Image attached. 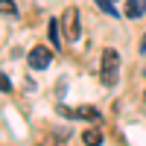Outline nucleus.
Segmentation results:
<instances>
[{
	"label": "nucleus",
	"instance_id": "nucleus-1",
	"mask_svg": "<svg viewBox=\"0 0 146 146\" xmlns=\"http://www.w3.org/2000/svg\"><path fill=\"white\" fill-rule=\"evenodd\" d=\"M117 70H120V56L114 47H105L102 50V70H100V79L105 88H114L117 85Z\"/></svg>",
	"mask_w": 146,
	"mask_h": 146
},
{
	"label": "nucleus",
	"instance_id": "nucleus-2",
	"mask_svg": "<svg viewBox=\"0 0 146 146\" xmlns=\"http://www.w3.org/2000/svg\"><path fill=\"white\" fill-rule=\"evenodd\" d=\"M62 117H67V120H91V123H100V111L96 108H91V105H85V108H67V105H58L56 108Z\"/></svg>",
	"mask_w": 146,
	"mask_h": 146
},
{
	"label": "nucleus",
	"instance_id": "nucleus-3",
	"mask_svg": "<svg viewBox=\"0 0 146 146\" xmlns=\"http://www.w3.org/2000/svg\"><path fill=\"white\" fill-rule=\"evenodd\" d=\"M27 58H29V67H32V70H44V67H50L53 53L47 50V47H32Z\"/></svg>",
	"mask_w": 146,
	"mask_h": 146
},
{
	"label": "nucleus",
	"instance_id": "nucleus-4",
	"mask_svg": "<svg viewBox=\"0 0 146 146\" xmlns=\"http://www.w3.org/2000/svg\"><path fill=\"white\" fill-rule=\"evenodd\" d=\"M64 35H67L70 41L79 38V12L76 9H67L64 12Z\"/></svg>",
	"mask_w": 146,
	"mask_h": 146
},
{
	"label": "nucleus",
	"instance_id": "nucleus-5",
	"mask_svg": "<svg viewBox=\"0 0 146 146\" xmlns=\"http://www.w3.org/2000/svg\"><path fill=\"white\" fill-rule=\"evenodd\" d=\"M123 12H126V18H131V21L143 18V15H146V0H129Z\"/></svg>",
	"mask_w": 146,
	"mask_h": 146
},
{
	"label": "nucleus",
	"instance_id": "nucleus-6",
	"mask_svg": "<svg viewBox=\"0 0 146 146\" xmlns=\"http://www.w3.org/2000/svg\"><path fill=\"white\" fill-rule=\"evenodd\" d=\"M102 140H105V137H102L100 129H85V131H82V143H85V146H102Z\"/></svg>",
	"mask_w": 146,
	"mask_h": 146
},
{
	"label": "nucleus",
	"instance_id": "nucleus-7",
	"mask_svg": "<svg viewBox=\"0 0 146 146\" xmlns=\"http://www.w3.org/2000/svg\"><path fill=\"white\" fill-rule=\"evenodd\" d=\"M58 29H62V27H58V21H56V18L47 23V35H50V41H53V47H56V50L62 47V35H58Z\"/></svg>",
	"mask_w": 146,
	"mask_h": 146
},
{
	"label": "nucleus",
	"instance_id": "nucleus-8",
	"mask_svg": "<svg viewBox=\"0 0 146 146\" xmlns=\"http://www.w3.org/2000/svg\"><path fill=\"white\" fill-rule=\"evenodd\" d=\"M94 3L100 6L108 18H120V9H114V0H94Z\"/></svg>",
	"mask_w": 146,
	"mask_h": 146
},
{
	"label": "nucleus",
	"instance_id": "nucleus-9",
	"mask_svg": "<svg viewBox=\"0 0 146 146\" xmlns=\"http://www.w3.org/2000/svg\"><path fill=\"white\" fill-rule=\"evenodd\" d=\"M0 15H12V18H15V15H18L15 0H0Z\"/></svg>",
	"mask_w": 146,
	"mask_h": 146
},
{
	"label": "nucleus",
	"instance_id": "nucleus-10",
	"mask_svg": "<svg viewBox=\"0 0 146 146\" xmlns=\"http://www.w3.org/2000/svg\"><path fill=\"white\" fill-rule=\"evenodd\" d=\"M0 91H12V82H9V76H6V73H0Z\"/></svg>",
	"mask_w": 146,
	"mask_h": 146
},
{
	"label": "nucleus",
	"instance_id": "nucleus-11",
	"mask_svg": "<svg viewBox=\"0 0 146 146\" xmlns=\"http://www.w3.org/2000/svg\"><path fill=\"white\" fill-rule=\"evenodd\" d=\"M41 146H64V143H62V140H44Z\"/></svg>",
	"mask_w": 146,
	"mask_h": 146
},
{
	"label": "nucleus",
	"instance_id": "nucleus-12",
	"mask_svg": "<svg viewBox=\"0 0 146 146\" xmlns=\"http://www.w3.org/2000/svg\"><path fill=\"white\" fill-rule=\"evenodd\" d=\"M140 50H143V53H146V35H143V41H140Z\"/></svg>",
	"mask_w": 146,
	"mask_h": 146
}]
</instances>
